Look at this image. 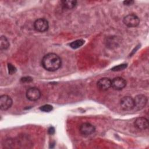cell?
I'll return each mask as SVG.
<instances>
[{
  "instance_id": "cell-1",
  "label": "cell",
  "mask_w": 149,
  "mask_h": 149,
  "mask_svg": "<svg viewBox=\"0 0 149 149\" xmlns=\"http://www.w3.org/2000/svg\"><path fill=\"white\" fill-rule=\"evenodd\" d=\"M41 65L45 70L49 72H54L61 68L62 60L57 54L48 53L43 56L41 60Z\"/></svg>"
},
{
  "instance_id": "cell-7",
  "label": "cell",
  "mask_w": 149,
  "mask_h": 149,
  "mask_svg": "<svg viewBox=\"0 0 149 149\" xmlns=\"http://www.w3.org/2000/svg\"><path fill=\"white\" fill-rule=\"evenodd\" d=\"M95 130L94 125L88 122L82 123L79 127L80 133L84 136H88L93 134Z\"/></svg>"
},
{
  "instance_id": "cell-13",
  "label": "cell",
  "mask_w": 149,
  "mask_h": 149,
  "mask_svg": "<svg viewBox=\"0 0 149 149\" xmlns=\"http://www.w3.org/2000/svg\"><path fill=\"white\" fill-rule=\"evenodd\" d=\"M9 47V42L5 36H2L0 38V48L1 49H6Z\"/></svg>"
},
{
  "instance_id": "cell-6",
  "label": "cell",
  "mask_w": 149,
  "mask_h": 149,
  "mask_svg": "<svg viewBox=\"0 0 149 149\" xmlns=\"http://www.w3.org/2000/svg\"><path fill=\"white\" fill-rule=\"evenodd\" d=\"M26 95L29 100L35 101L40 99L41 97V91L37 87H31L27 90Z\"/></svg>"
},
{
  "instance_id": "cell-8",
  "label": "cell",
  "mask_w": 149,
  "mask_h": 149,
  "mask_svg": "<svg viewBox=\"0 0 149 149\" xmlns=\"http://www.w3.org/2000/svg\"><path fill=\"white\" fill-rule=\"evenodd\" d=\"M12 100L8 95H2L0 97V109L2 111H6L11 107Z\"/></svg>"
},
{
  "instance_id": "cell-17",
  "label": "cell",
  "mask_w": 149,
  "mask_h": 149,
  "mask_svg": "<svg viewBox=\"0 0 149 149\" xmlns=\"http://www.w3.org/2000/svg\"><path fill=\"white\" fill-rule=\"evenodd\" d=\"M8 71H9V73L10 74H12L13 73H15L16 72V69L15 68V67L14 66H13L12 64L10 63H8Z\"/></svg>"
},
{
  "instance_id": "cell-4",
  "label": "cell",
  "mask_w": 149,
  "mask_h": 149,
  "mask_svg": "<svg viewBox=\"0 0 149 149\" xmlns=\"http://www.w3.org/2000/svg\"><path fill=\"white\" fill-rule=\"evenodd\" d=\"M49 28L48 22L44 18L37 19L34 22V29L38 32H45Z\"/></svg>"
},
{
  "instance_id": "cell-14",
  "label": "cell",
  "mask_w": 149,
  "mask_h": 149,
  "mask_svg": "<svg viewBox=\"0 0 149 149\" xmlns=\"http://www.w3.org/2000/svg\"><path fill=\"white\" fill-rule=\"evenodd\" d=\"M84 43V41L83 40L80 39L74 41L69 44V46L73 49H77L80 47H81Z\"/></svg>"
},
{
  "instance_id": "cell-11",
  "label": "cell",
  "mask_w": 149,
  "mask_h": 149,
  "mask_svg": "<svg viewBox=\"0 0 149 149\" xmlns=\"http://www.w3.org/2000/svg\"><path fill=\"white\" fill-rule=\"evenodd\" d=\"M134 125L139 130H143L148 127V119L144 117H139L136 119Z\"/></svg>"
},
{
  "instance_id": "cell-12",
  "label": "cell",
  "mask_w": 149,
  "mask_h": 149,
  "mask_svg": "<svg viewBox=\"0 0 149 149\" xmlns=\"http://www.w3.org/2000/svg\"><path fill=\"white\" fill-rule=\"evenodd\" d=\"M62 6L66 9H71L75 7L77 3L76 1L74 0H64L61 1Z\"/></svg>"
},
{
  "instance_id": "cell-10",
  "label": "cell",
  "mask_w": 149,
  "mask_h": 149,
  "mask_svg": "<svg viewBox=\"0 0 149 149\" xmlns=\"http://www.w3.org/2000/svg\"><path fill=\"white\" fill-rule=\"evenodd\" d=\"M98 88L101 91H106L111 87V80L108 77H102L97 83Z\"/></svg>"
},
{
  "instance_id": "cell-3",
  "label": "cell",
  "mask_w": 149,
  "mask_h": 149,
  "mask_svg": "<svg viewBox=\"0 0 149 149\" xmlns=\"http://www.w3.org/2000/svg\"><path fill=\"white\" fill-rule=\"evenodd\" d=\"M134 100V108L136 111H139L145 107L147 102V98L143 94L136 95Z\"/></svg>"
},
{
  "instance_id": "cell-5",
  "label": "cell",
  "mask_w": 149,
  "mask_h": 149,
  "mask_svg": "<svg viewBox=\"0 0 149 149\" xmlns=\"http://www.w3.org/2000/svg\"><path fill=\"white\" fill-rule=\"evenodd\" d=\"M121 108L124 111H130L134 108V100L132 97H123L120 101Z\"/></svg>"
},
{
  "instance_id": "cell-9",
  "label": "cell",
  "mask_w": 149,
  "mask_h": 149,
  "mask_svg": "<svg viewBox=\"0 0 149 149\" xmlns=\"http://www.w3.org/2000/svg\"><path fill=\"white\" fill-rule=\"evenodd\" d=\"M126 86V81L121 77H116L111 80V87L116 90H121Z\"/></svg>"
},
{
  "instance_id": "cell-20",
  "label": "cell",
  "mask_w": 149,
  "mask_h": 149,
  "mask_svg": "<svg viewBox=\"0 0 149 149\" xmlns=\"http://www.w3.org/2000/svg\"><path fill=\"white\" fill-rule=\"evenodd\" d=\"M48 133L50 134H53L55 133V129L53 127H50L48 129Z\"/></svg>"
},
{
  "instance_id": "cell-19",
  "label": "cell",
  "mask_w": 149,
  "mask_h": 149,
  "mask_svg": "<svg viewBox=\"0 0 149 149\" xmlns=\"http://www.w3.org/2000/svg\"><path fill=\"white\" fill-rule=\"evenodd\" d=\"M134 1H132V0H127V1H123V4L125 5H127V6H129L132 5L133 3H134Z\"/></svg>"
},
{
  "instance_id": "cell-16",
  "label": "cell",
  "mask_w": 149,
  "mask_h": 149,
  "mask_svg": "<svg viewBox=\"0 0 149 149\" xmlns=\"http://www.w3.org/2000/svg\"><path fill=\"white\" fill-rule=\"evenodd\" d=\"M127 67V64H121L116 66H114L111 69L112 71H120L125 69Z\"/></svg>"
},
{
  "instance_id": "cell-15",
  "label": "cell",
  "mask_w": 149,
  "mask_h": 149,
  "mask_svg": "<svg viewBox=\"0 0 149 149\" xmlns=\"http://www.w3.org/2000/svg\"><path fill=\"white\" fill-rule=\"evenodd\" d=\"M40 109L45 112H49L53 109V107L49 104H45L40 107Z\"/></svg>"
},
{
  "instance_id": "cell-18",
  "label": "cell",
  "mask_w": 149,
  "mask_h": 149,
  "mask_svg": "<svg viewBox=\"0 0 149 149\" xmlns=\"http://www.w3.org/2000/svg\"><path fill=\"white\" fill-rule=\"evenodd\" d=\"M33 80L32 78L30 77H24L23 78L21 79V81L23 82V83H27V82H30Z\"/></svg>"
},
{
  "instance_id": "cell-2",
  "label": "cell",
  "mask_w": 149,
  "mask_h": 149,
  "mask_svg": "<svg viewBox=\"0 0 149 149\" xmlns=\"http://www.w3.org/2000/svg\"><path fill=\"white\" fill-rule=\"evenodd\" d=\"M139 17L135 14L131 13L126 15L123 17V23L129 27H136L139 26L140 23Z\"/></svg>"
}]
</instances>
